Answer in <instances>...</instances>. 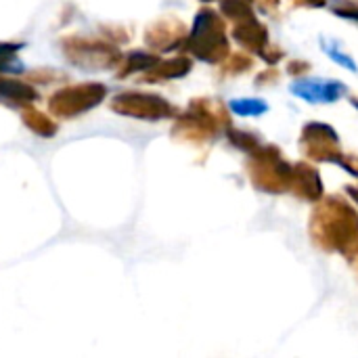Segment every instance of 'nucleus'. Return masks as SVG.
I'll list each match as a JSON object with an SVG mask.
<instances>
[{"mask_svg": "<svg viewBox=\"0 0 358 358\" xmlns=\"http://www.w3.org/2000/svg\"><path fill=\"white\" fill-rule=\"evenodd\" d=\"M153 63H155V59H153V57L143 55V52H132V55H128V63H126V67H124V73H122V76L132 73V71L147 69V67H151Z\"/></svg>", "mask_w": 358, "mask_h": 358, "instance_id": "6e6552de", "label": "nucleus"}, {"mask_svg": "<svg viewBox=\"0 0 358 358\" xmlns=\"http://www.w3.org/2000/svg\"><path fill=\"white\" fill-rule=\"evenodd\" d=\"M19 44H0V71H15L21 69V63L17 61Z\"/></svg>", "mask_w": 358, "mask_h": 358, "instance_id": "423d86ee", "label": "nucleus"}, {"mask_svg": "<svg viewBox=\"0 0 358 358\" xmlns=\"http://www.w3.org/2000/svg\"><path fill=\"white\" fill-rule=\"evenodd\" d=\"M0 96L2 99H8V101H17L21 105H27V103H34L38 99L36 90L29 88L27 84L23 82H17V80H6V78H0Z\"/></svg>", "mask_w": 358, "mask_h": 358, "instance_id": "20e7f679", "label": "nucleus"}, {"mask_svg": "<svg viewBox=\"0 0 358 358\" xmlns=\"http://www.w3.org/2000/svg\"><path fill=\"white\" fill-rule=\"evenodd\" d=\"M321 46H323V50L338 63V65H342V67H346V69H350V71H358L357 63L346 55V52H342L340 50V46H338V42H321Z\"/></svg>", "mask_w": 358, "mask_h": 358, "instance_id": "0eeeda50", "label": "nucleus"}, {"mask_svg": "<svg viewBox=\"0 0 358 358\" xmlns=\"http://www.w3.org/2000/svg\"><path fill=\"white\" fill-rule=\"evenodd\" d=\"M292 94L313 103V105H321V103H336L344 96L346 86L338 80H325V78H302L296 80L289 86Z\"/></svg>", "mask_w": 358, "mask_h": 358, "instance_id": "f03ea898", "label": "nucleus"}, {"mask_svg": "<svg viewBox=\"0 0 358 358\" xmlns=\"http://www.w3.org/2000/svg\"><path fill=\"white\" fill-rule=\"evenodd\" d=\"M105 96V86L103 84H86V86H73L59 90L50 99V109L57 115L71 117L78 115L86 109H92L96 103H101Z\"/></svg>", "mask_w": 358, "mask_h": 358, "instance_id": "f257e3e1", "label": "nucleus"}, {"mask_svg": "<svg viewBox=\"0 0 358 358\" xmlns=\"http://www.w3.org/2000/svg\"><path fill=\"white\" fill-rule=\"evenodd\" d=\"M229 107H231L233 113L243 115V117L260 115V113H266L268 111L266 101H260V99H235V101L229 103Z\"/></svg>", "mask_w": 358, "mask_h": 358, "instance_id": "39448f33", "label": "nucleus"}, {"mask_svg": "<svg viewBox=\"0 0 358 358\" xmlns=\"http://www.w3.org/2000/svg\"><path fill=\"white\" fill-rule=\"evenodd\" d=\"M113 109L130 115V117H141V120H159L170 113V105L162 101L159 96H149V94H122L113 101Z\"/></svg>", "mask_w": 358, "mask_h": 358, "instance_id": "7ed1b4c3", "label": "nucleus"}, {"mask_svg": "<svg viewBox=\"0 0 358 358\" xmlns=\"http://www.w3.org/2000/svg\"><path fill=\"white\" fill-rule=\"evenodd\" d=\"M34 115H36V122L34 120H29V117H25V122H27V126L31 128V130H36L38 134H42V136H50V134H55V126H52V122H48L46 120V115H42V113H38V111H34Z\"/></svg>", "mask_w": 358, "mask_h": 358, "instance_id": "1a4fd4ad", "label": "nucleus"}]
</instances>
